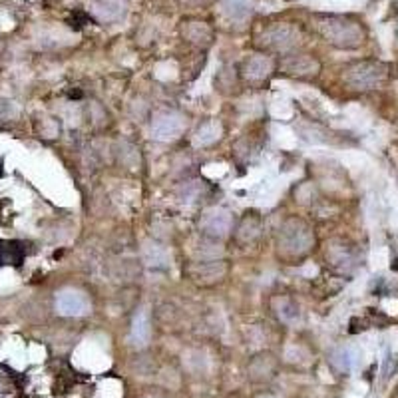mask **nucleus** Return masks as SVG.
<instances>
[{
  "instance_id": "nucleus-3",
  "label": "nucleus",
  "mask_w": 398,
  "mask_h": 398,
  "mask_svg": "<svg viewBox=\"0 0 398 398\" xmlns=\"http://www.w3.org/2000/svg\"><path fill=\"white\" fill-rule=\"evenodd\" d=\"M384 66L377 62H360L347 70L344 78L357 90H373L384 80Z\"/></svg>"
},
{
  "instance_id": "nucleus-7",
  "label": "nucleus",
  "mask_w": 398,
  "mask_h": 398,
  "mask_svg": "<svg viewBox=\"0 0 398 398\" xmlns=\"http://www.w3.org/2000/svg\"><path fill=\"white\" fill-rule=\"evenodd\" d=\"M281 70L283 74L287 76H293V78H311V76H317L320 66L315 58L311 56H291V58L283 60L281 64Z\"/></svg>"
},
{
  "instance_id": "nucleus-19",
  "label": "nucleus",
  "mask_w": 398,
  "mask_h": 398,
  "mask_svg": "<svg viewBox=\"0 0 398 398\" xmlns=\"http://www.w3.org/2000/svg\"><path fill=\"white\" fill-rule=\"evenodd\" d=\"M259 398H275V397H271V395H263V397H259Z\"/></svg>"
},
{
  "instance_id": "nucleus-1",
  "label": "nucleus",
  "mask_w": 398,
  "mask_h": 398,
  "mask_svg": "<svg viewBox=\"0 0 398 398\" xmlns=\"http://www.w3.org/2000/svg\"><path fill=\"white\" fill-rule=\"evenodd\" d=\"M311 243H313V235H311V229L298 221V219H289L283 229H281V235H279V247L283 253L287 255H303L311 249Z\"/></svg>"
},
{
  "instance_id": "nucleus-15",
  "label": "nucleus",
  "mask_w": 398,
  "mask_h": 398,
  "mask_svg": "<svg viewBox=\"0 0 398 398\" xmlns=\"http://www.w3.org/2000/svg\"><path fill=\"white\" fill-rule=\"evenodd\" d=\"M355 360H357V355H355V351L353 349H338L333 353V357H331V362L337 366L338 371H351L353 368V364H355Z\"/></svg>"
},
{
  "instance_id": "nucleus-4",
  "label": "nucleus",
  "mask_w": 398,
  "mask_h": 398,
  "mask_svg": "<svg viewBox=\"0 0 398 398\" xmlns=\"http://www.w3.org/2000/svg\"><path fill=\"white\" fill-rule=\"evenodd\" d=\"M187 128V119L179 112H159L152 121V134L159 141L178 139Z\"/></svg>"
},
{
  "instance_id": "nucleus-14",
  "label": "nucleus",
  "mask_w": 398,
  "mask_h": 398,
  "mask_svg": "<svg viewBox=\"0 0 398 398\" xmlns=\"http://www.w3.org/2000/svg\"><path fill=\"white\" fill-rule=\"evenodd\" d=\"M273 70V64L267 56H253V58L247 60L245 64V76L251 82H261L265 80Z\"/></svg>"
},
{
  "instance_id": "nucleus-18",
  "label": "nucleus",
  "mask_w": 398,
  "mask_h": 398,
  "mask_svg": "<svg viewBox=\"0 0 398 398\" xmlns=\"http://www.w3.org/2000/svg\"><path fill=\"white\" fill-rule=\"evenodd\" d=\"M141 398H163L161 395H158V393H150V395H145V397Z\"/></svg>"
},
{
  "instance_id": "nucleus-5",
  "label": "nucleus",
  "mask_w": 398,
  "mask_h": 398,
  "mask_svg": "<svg viewBox=\"0 0 398 398\" xmlns=\"http://www.w3.org/2000/svg\"><path fill=\"white\" fill-rule=\"evenodd\" d=\"M231 225H233V215L223 207H213V209L205 211L199 221L203 235L211 239L225 237L231 231Z\"/></svg>"
},
{
  "instance_id": "nucleus-9",
  "label": "nucleus",
  "mask_w": 398,
  "mask_h": 398,
  "mask_svg": "<svg viewBox=\"0 0 398 398\" xmlns=\"http://www.w3.org/2000/svg\"><path fill=\"white\" fill-rule=\"evenodd\" d=\"M150 338H152V315L143 307L134 315V320H132V340L136 347L143 349L148 347Z\"/></svg>"
},
{
  "instance_id": "nucleus-16",
  "label": "nucleus",
  "mask_w": 398,
  "mask_h": 398,
  "mask_svg": "<svg viewBox=\"0 0 398 398\" xmlns=\"http://www.w3.org/2000/svg\"><path fill=\"white\" fill-rule=\"evenodd\" d=\"M277 315L283 318V320H287V323H293V320H297L298 318V307L291 301V298H281Z\"/></svg>"
},
{
  "instance_id": "nucleus-12",
  "label": "nucleus",
  "mask_w": 398,
  "mask_h": 398,
  "mask_svg": "<svg viewBox=\"0 0 398 398\" xmlns=\"http://www.w3.org/2000/svg\"><path fill=\"white\" fill-rule=\"evenodd\" d=\"M275 368H277V360L271 357V355H259L251 360L249 364V375L255 380H267L275 375Z\"/></svg>"
},
{
  "instance_id": "nucleus-13",
  "label": "nucleus",
  "mask_w": 398,
  "mask_h": 398,
  "mask_svg": "<svg viewBox=\"0 0 398 398\" xmlns=\"http://www.w3.org/2000/svg\"><path fill=\"white\" fill-rule=\"evenodd\" d=\"M221 134H223L221 121H218V119H209V121L201 124L198 128V132H196V136H194V143H196V145H211V143H215V141L221 138Z\"/></svg>"
},
{
  "instance_id": "nucleus-6",
  "label": "nucleus",
  "mask_w": 398,
  "mask_h": 398,
  "mask_svg": "<svg viewBox=\"0 0 398 398\" xmlns=\"http://www.w3.org/2000/svg\"><path fill=\"white\" fill-rule=\"evenodd\" d=\"M56 311L62 317H82L90 311V301L76 289H64L56 295Z\"/></svg>"
},
{
  "instance_id": "nucleus-8",
  "label": "nucleus",
  "mask_w": 398,
  "mask_h": 398,
  "mask_svg": "<svg viewBox=\"0 0 398 398\" xmlns=\"http://www.w3.org/2000/svg\"><path fill=\"white\" fill-rule=\"evenodd\" d=\"M225 273H227L225 263H223V261H218V259H211V261H199V263H196V265L189 269L191 279H196L198 283H203V285L215 283V281H219Z\"/></svg>"
},
{
  "instance_id": "nucleus-2",
  "label": "nucleus",
  "mask_w": 398,
  "mask_h": 398,
  "mask_svg": "<svg viewBox=\"0 0 398 398\" xmlns=\"http://www.w3.org/2000/svg\"><path fill=\"white\" fill-rule=\"evenodd\" d=\"M318 28H320L325 38L331 40L337 46H342V48L357 46L360 38H362V32H360L357 24L347 22L342 19H327L323 24H318Z\"/></svg>"
},
{
  "instance_id": "nucleus-17",
  "label": "nucleus",
  "mask_w": 398,
  "mask_h": 398,
  "mask_svg": "<svg viewBox=\"0 0 398 398\" xmlns=\"http://www.w3.org/2000/svg\"><path fill=\"white\" fill-rule=\"evenodd\" d=\"M19 114V108L10 100H0V119H12Z\"/></svg>"
},
{
  "instance_id": "nucleus-10",
  "label": "nucleus",
  "mask_w": 398,
  "mask_h": 398,
  "mask_svg": "<svg viewBox=\"0 0 398 398\" xmlns=\"http://www.w3.org/2000/svg\"><path fill=\"white\" fill-rule=\"evenodd\" d=\"M141 257L143 263L148 267H154V269H163L167 267L169 263V253L163 245H159L156 241H145L143 243V249H141Z\"/></svg>"
},
{
  "instance_id": "nucleus-11",
  "label": "nucleus",
  "mask_w": 398,
  "mask_h": 398,
  "mask_svg": "<svg viewBox=\"0 0 398 398\" xmlns=\"http://www.w3.org/2000/svg\"><path fill=\"white\" fill-rule=\"evenodd\" d=\"M263 40H265L267 46H271L275 50H287V48H291L295 44L297 32L293 28H289V26H277V28H271L263 36Z\"/></svg>"
}]
</instances>
